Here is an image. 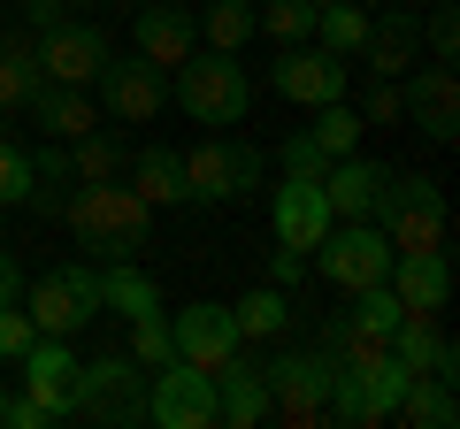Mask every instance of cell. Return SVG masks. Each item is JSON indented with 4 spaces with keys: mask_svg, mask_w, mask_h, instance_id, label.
Wrapping results in <instances>:
<instances>
[{
    "mask_svg": "<svg viewBox=\"0 0 460 429\" xmlns=\"http://www.w3.org/2000/svg\"><path fill=\"white\" fill-rule=\"evenodd\" d=\"M399 292V307H422V314H445V299H453V261L438 253H392V276H384Z\"/></svg>",
    "mask_w": 460,
    "mask_h": 429,
    "instance_id": "obj_18",
    "label": "cell"
},
{
    "mask_svg": "<svg viewBox=\"0 0 460 429\" xmlns=\"http://www.w3.org/2000/svg\"><path fill=\"white\" fill-rule=\"evenodd\" d=\"M414 39H422V31H414V8H399V0H392L384 16H368L361 62L376 69V77H407V69H414Z\"/></svg>",
    "mask_w": 460,
    "mask_h": 429,
    "instance_id": "obj_21",
    "label": "cell"
},
{
    "mask_svg": "<svg viewBox=\"0 0 460 429\" xmlns=\"http://www.w3.org/2000/svg\"><path fill=\"white\" fill-rule=\"evenodd\" d=\"M199 31H208V47H215V54H238V47L253 39V0H208Z\"/></svg>",
    "mask_w": 460,
    "mask_h": 429,
    "instance_id": "obj_31",
    "label": "cell"
},
{
    "mask_svg": "<svg viewBox=\"0 0 460 429\" xmlns=\"http://www.w3.org/2000/svg\"><path fill=\"white\" fill-rule=\"evenodd\" d=\"M131 361H138V368L177 361V353H169V314H162V307H154V314H131Z\"/></svg>",
    "mask_w": 460,
    "mask_h": 429,
    "instance_id": "obj_33",
    "label": "cell"
},
{
    "mask_svg": "<svg viewBox=\"0 0 460 429\" xmlns=\"http://www.w3.org/2000/svg\"><path fill=\"white\" fill-rule=\"evenodd\" d=\"M184 162V199L192 207H238L246 192H261V153L238 146V138L208 131L192 153H177Z\"/></svg>",
    "mask_w": 460,
    "mask_h": 429,
    "instance_id": "obj_4",
    "label": "cell"
},
{
    "mask_svg": "<svg viewBox=\"0 0 460 429\" xmlns=\"http://www.w3.org/2000/svg\"><path fill=\"white\" fill-rule=\"evenodd\" d=\"M31 116H39V131H47V138H62V146H69V138H84L100 123V100L84 92V84H47V77H39Z\"/></svg>",
    "mask_w": 460,
    "mask_h": 429,
    "instance_id": "obj_22",
    "label": "cell"
},
{
    "mask_svg": "<svg viewBox=\"0 0 460 429\" xmlns=\"http://www.w3.org/2000/svg\"><path fill=\"white\" fill-rule=\"evenodd\" d=\"M100 307L131 322V314H154V307H162V292H154V276H146V268L108 261V268H100Z\"/></svg>",
    "mask_w": 460,
    "mask_h": 429,
    "instance_id": "obj_26",
    "label": "cell"
},
{
    "mask_svg": "<svg viewBox=\"0 0 460 429\" xmlns=\"http://www.w3.org/2000/svg\"><path fill=\"white\" fill-rule=\"evenodd\" d=\"M123 184H131L146 207H192V199H184V162L169 146H138L131 162H123Z\"/></svg>",
    "mask_w": 460,
    "mask_h": 429,
    "instance_id": "obj_23",
    "label": "cell"
},
{
    "mask_svg": "<svg viewBox=\"0 0 460 429\" xmlns=\"http://www.w3.org/2000/svg\"><path fill=\"white\" fill-rule=\"evenodd\" d=\"M314 268H323L338 292H368V284L392 276V238L376 223H330L323 246H314Z\"/></svg>",
    "mask_w": 460,
    "mask_h": 429,
    "instance_id": "obj_8",
    "label": "cell"
},
{
    "mask_svg": "<svg viewBox=\"0 0 460 429\" xmlns=\"http://www.w3.org/2000/svg\"><path fill=\"white\" fill-rule=\"evenodd\" d=\"M230 322H238V337H253V346H277V337L292 330V299H284L277 284H261V292H246L230 307Z\"/></svg>",
    "mask_w": 460,
    "mask_h": 429,
    "instance_id": "obj_25",
    "label": "cell"
},
{
    "mask_svg": "<svg viewBox=\"0 0 460 429\" xmlns=\"http://www.w3.org/2000/svg\"><path fill=\"white\" fill-rule=\"evenodd\" d=\"M39 92V62H31V39H0V116H16V108H31Z\"/></svg>",
    "mask_w": 460,
    "mask_h": 429,
    "instance_id": "obj_27",
    "label": "cell"
},
{
    "mask_svg": "<svg viewBox=\"0 0 460 429\" xmlns=\"http://www.w3.org/2000/svg\"><path fill=\"white\" fill-rule=\"evenodd\" d=\"M8 299H23V268H16V253L0 246V307H8Z\"/></svg>",
    "mask_w": 460,
    "mask_h": 429,
    "instance_id": "obj_41",
    "label": "cell"
},
{
    "mask_svg": "<svg viewBox=\"0 0 460 429\" xmlns=\"http://www.w3.org/2000/svg\"><path fill=\"white\" fill-rule=\"evenodd\" d=\"M0 422H8V429H47V414H39L31 398H8V414H0Z\"/></svg>",
    "mask_w": 460,
    "mask_h": 429,
    "instance_id": "obj_42",
    "label": "cell"
},
{
    "mask_svg": "<svg viewBox=\"0 0 460 429\" xmlns=\"http://www.w3.org/2000/svg\"><path fill=\"white\" fill-rule=\"evenodd\" d=\"M146 422H162V429H215L223 422L215 376H199V368H184V361L146 368Z\"/></svg>",
    "mask_w": 460,
    "mask_h": 429,
    "instance_id": "obj_9",
    "label": "cell"
},
{
    "mask_svg": "<svg viewBox=\"0 0 460 429\" xmlns=\"http://www.w3.org/2000/svg\"><path fill=\"white\" fill-rule=\"evenodd\" d=\"M261 376H269V422H292V429L330 422V376H338L330 346L323 353H277Z\"/></svg>",
    "mask_w": 460,
    "mask_h": 429,
    "instance_id": "obj_5",
    "label": "cell"
},
{
    "mask_svg": "<svg viewBox=\"0 0 460 429\" xmlns=\"http://www.w3.org/2000/svg\"><path fill=\"white\" fill-rule=\"evenodd\" d=\"M314 146L330 153V162H338V153H353L361 146V108H345V100H323V108H314Z\"/></svg>",
    "mask_w": 460,
    "mask_h": 429,
    "instance_id": "obj_32",
    "label": "cell"
},
{
    "mask_svg": "<svg viewBox=\"0 0 460 429\" xmlns=\"http://www.w3.org/2000/svg\"><path fill=\"white\" fill-rule=\"evenodd\" d=\"M392 422H407V429H453V422H460L453 376H407V391H399Z\"/></svg>",
    "mask_w": 460,
    "mask_h": 429,
    "instance_id": "obj_24",
    "label": "cell"
},
{
    "mask_svg": "<svg viewBox=\"0 0 460 429\" xmlns=\"http://www.w3.org/2000/svg\"><path fill=\"white\" fill-rule=\"evenodd\" d=\"M69 422H100V429H138L146 422V368L131 353H100L69 376Z\"/></svg>",
    "mask_w": 460,
    "mask_h": 429,
    "instance_id": "obj_2",
    "label": "cell"
},
{
    "mask_svg": "<svg viewBox=\"0 0 460 429\" xmlns=\"http://www.w3.org/2000/svg\"><path fill=\"white\" fill-rule=\"evenodd\" d=\"M361 123H399V77H376V92L361 100Z\"/></svg>",
    "mask_w": 460,
    "mask_h": 429,
    "instance_id": "obj_37",
    "label": "cell"
},
{
    "mask_svg": "<svg viewBox=\"0 0 460 429\" xmlns=\"http://www.w3.org/2000/svg\"><path fill=\"white\" fill-rule=\"evenodd\" d=\"M131 39H138V54H146L154 69H177L184 54L199 47V16H184V8H138Z\"/></svg>",
    "mask_w": 460,
    "mask_h": 429,
    "instance_id": "obj_20",
    "label": "cell"
},
{
    "mask_svg": "<svg viewBox=\"0 0 460 429\" xmlns=\"http://www.w3.org/2000/svg\"><path fill=\"white\" fill-rule=\"evenodd\" d=\"M93 92L108 100L115 123H154L169 108V69H154L146 54H108V69L93 77Z\"/></svg>",
    "mask_w": 460,
    "mask_h": 429,
    "instance_id": "obj_12",
    "label": "cell"
},
{
    "mask_svg": "<svg viewBox=\"0 0 460 429\" xmlns=\"http://www.w3.org/2000/svg\"><path fill=\"white\" fill-rule=\"evenodd\" d=\"M23 398H31L47 422H69V376H77V353H69V337H31V353H23Z\"/></svg>",
    "mask_w": 460,
    "mask_h": 429,
    "instance_id": "obj_16",
    "label": "cell"
},
{
    "mask_svg": "<svg viewBox=\"0 0 460 429\" xmlns=\"http://www.w3.org/2000/svg\"><path fill=\"white\" fill-rule=\"evenodd\" d=\"M384 184H392V169L368 162V153H338V162L323 169V199H330V214H338V223H376Z\"/></svg>",
    "mask_w": 460,
    "mask_h": 429,
    "instance_id": "obj_17",
    "label": "cell"
},
{
    "mask_svg": "<svg viewBox=\"0 0 460 429\" xmlns=\"http://www.w3.org/2000/svg\"><path fill=\"white\" fill-rule=\"evenodd\" d=\"M277 169H284V177H314V184H323V169H330V153L314 146L307 131H299V138H284V146H277Z\"/></svg>",
    "mask_w": 460,
    "mask_h": 429,
    "instance_id": "obj_36",
    "label": "cell"
},
{
    "mask_svg": "<svg viewBox=\"0 0 460 429\" xmlns=\"http://www.w3.org/2000/svg\"><path fill=\"white\" fill-rule=\"evenodd\" d=\"M31 199V146L0 138V207H23Z\"/></svg>",
    "mask_w": 460,
    "mask_h": 429,
    "instance_id": "obj_34",
    "label": "cell"
},
{
    "mask_svg": "<svg viewBox=\"0 0 460 429\" xmlns=\"http://www.w3.org/2000/svg\"><path fill=\"white\" fill-rule=\"evenodd\" d=\"M429 54H438V62H453V54H460V16H453V8L429 16Z\"/></svg>",
    "mask_w": 460,
    "mask_h": 429,
    "instance_id": "obj_39",
    "label": "cell"
},
{
    "mask_svg": "<svg viewBox=\"0 0 460 429\" xmlns=\"http://www.w3.org/2000/svg\"><path fill=\"white\" fill-rule=\"evenodd\" d=\"M23 314H31L47 337H77L84 322H100V268L93 261H62L23 292Z\"/></svg>",
    "mask_w": 460,
    "mask_h": 429,
    "instance_id": "obj_6",
    "label": "cell"
},
{
    "mask_svg": "<svg viewBox=\"0 0 460 429\" xmlns=\"http://www.w3.org/2000/svg\"><path fill=\"white\" fill-rule=\"evenodd\" d=\"M62 223L77 231L84 253L138 261V253H146V231H154V207H146L123 177H108V184H77V192H69V207H62Z\"/></svg>",
    "mask_w": 460,
    "mask_h": 429,
    "instance_id": "obj_1",
    "label": "cell"
},
{
    "mask_svg": "<svg viewBox=\"0 0 460 429\" xmlns=\"http://www.w3.org/2000/svg\"><path fill=\"white\" fill-rule=\"evenodd\" d=\"M314 8H330V0H314Z\"/></svg>",
    "mask_w": 460,
    "mask_h": 429,
    "instance_id": "obj_44",
    "label": "cell"
},
{
    "mask_svg": "<svg viewBox=\"0 0 460 429\" xmlns=\"http://www.w3.org/2000/svg\"><path fill=\"white\" fill-rule=\"evenodd\" d=\"M31 62H39L47 84H84V92H93V77L108 69V31L62 16V23H47V31L31 39Z\"/></svg>",
    "mask_w": 460,
    "mask_h": 429,
    "instance_id": "obj_10",
    "label": "cell"
},
{
    "mask_svg": "<svg viewBox=\"0 0 460 429\" xmlns=\"http://www.w3.org/2000/svg\"><path fill=\"white\" fill-rule=\"evenodd\" d=\"M31 337H39V322L23 314V299H8V307H0V361L16 368L23 353H31Z\"/></svg>",
    "mask_w": 460,
    "mask_h": 429,
    "instance_id": "obj_35",
    "label": "cell"
},
{
    "mask_svg": "<svg viewBox=\"0 0 460 429\" xmlns=\"http://www.w3.org/2000/svg\"><path fill=\"white\" fill-rule=\"evenodd\" d=\"M62 16H69L62 0H23V23H31V31H47V23H62Z\"/></svg>",
    "mask_w": 460,
    "mask_h": 429,
    "instance_id": "obj_40",
    "label": "cell"
},
{
    "mask_svg": "<svg viewBox=\"0 0 460 429\" xmlns=\"http://www.w3.org/2000/svg\"><path fill=\"white\" fill-rule=\"evenodd\" d=\"M253 31H269L277 47H307L314 39V0H269V8H253Z\"/></svg>",
    "mask_w": 460,
    "mask_h": 429,
    "instance_id": "obj_30",
    "label": "cell"
},
{
    "mask_svg": "<svg viewBox=\"0 0 460 429\" xmlns=\"http://www.w3.org/2000/svg\"><path fill=\"white\" fill-rule=\"evenodd\" d=\"M330 223H338V214H330V199H323V184H314V177H284L277 184V199H269V231H277V246L314 253Z\"/></svg>",
    "mask_w": 460,
    "mask_h": 429,
    "instance_id": "obj_15",
    "label": "cell"
},
{
    "mask_svg": "<svg viewBox=\"0 0 460 429\" xmlns=\"http://www.w3.org/2000/svg\"><path fill=\"white\" fill-rule=\"evenodd\" d=\"M299 276H307V253H292V246L269 253V284H277V292H299Z\"/></svg>",
    "mask_w": 460,
    "mask_h": 429,
    "instance_id": "obj_38",
    "label": "cell"
},
{
    "mask_svg": "<svg viewBox=\"0 0 460 429\" xmlns=\"http://www.w3.org/2000/svg\"><path fill=\"white\" fill-rule=\"evenodd\" d=\"M123 162H131V153L115 146L108 131H84V138H69V169H77V184H108V177H123Z\"/></svg>",
    "mask_w": 460,
    "mask_h": 429,
    "instance_id": "obj_29",
    "label": "cell"
},
{
    "mask_svg": "<svg viewBox=\"0 0 460 429\" xmlns=\"http://www.w3.org/2000/svg\"><path fill=\"white\" fill-rule=\"evenodd\" d=\"M177 108L192 123H208V131H230V123H246V108H253V77L238 69V54H184L177 62Z\"/></svg>",
    "mask_w": 460,
    "mask_h": 429,
    "instance_id": "obj_3",
    "label": "cell"
},
{
    "mask_svg": "<svg viewBox=\"0 0 460 429\" xmlns=\"http://www.w3.org/2000/svg\"><path fill=\"white\" fill-rule=\"evenodd\" d=\"M215 407H223V422H230V429L269 422V376H261V361L230 353V361H223V376H215Z\"/></svg>",
    "mask_w": 460,
    "mask_h": 429,
    "instance_id": "obj_19",
    "label": "cell"
},
{
    "mask_svg": "<svg viewBox=\"0 0 460 429\" xmlns=\"http://www.w3.org/2000/svg\"><path fill=\"white\" fill-rule=\"evenodd\" d=\"M345 54H323V47H284L277 69H269V92L292 100V108H323V100H345Z\"/></svg>",
    "mask_w": 460,
    "mask_h": 429,
    "instance_id": "obj_13",
    "label": "cell"
},
{
    "mask_svg": "<svg viewBox=\"0 0 460 429\" xmlns=\"http://www.w3.org/2000/svg\"><path fill=\"white\" fill-rule=\"evenodd\" d=\"M314 39H323V54H361L368 39V8H353V0H330V8H314Z\"/></svg>",
    "mask_w": 460,
    "mask_h": 429,
    "instance_id": "obj_28",
    "label": "cell"
},
{
    "mask_svg": "<svg viewBox=\"0 0 460 429\" xmlns=\"http://www.w3.org/2000/svg\"><path fill=\"white\" fill-rule=\"evenodd\" d=\"M0 414H8V391H0Z\"/></svg>",
    "mask_w": 460,
    "mask_h": 429,
    "instance_id": "obj_43",
    "label": "cell"
},
{
    "mask_svg": "<svg viewBox=\"0 0 460 429\" xmlns=\"http://www.w3.org/2000/svg\"><path fill=\"white\" fill-rule=\"evenodd\" d=\"M399 116H414L422 138L453 146V138H460V77H453V62L414 69V84H399Z\"/></svg>",
    "mask_w": 460,
    "mask_h": 429,
    "instance_id": "obj_14",
    "label": "cell"
},
{
    "mask_svg": "<svg viewBox=\"0 0 460 429\" xmlns=\"http://www.w3.org/2000/svg\"><path fill=\"white\" fill-rule=\"evenodd\" d=\"M384 214V238H392V253H438L445 246V192L438 177H392L376 199Z\"/></svg>",
    "mask_w": 460,
    "mask_h": 429,
    "instance_id": "obj_7",
    "label": "cell"
},
{
    "mask_svg": "<svg viewBox=\"0 0 460 429\" xmlns=\"http://www.w3.org/2000/svg\"><path fill=\"white\" fill-rule=\"evenodd\" d=\"M246 346L238 337V322H230L223 299H192L184 314H169V353H177L184 368H199V376H223V361Z\"/></svg>",
    "mask_w": 460,
    "mask_h": 429,
    "instance_id": "obj_11",
    "label": "cell"
}]
</instances>
